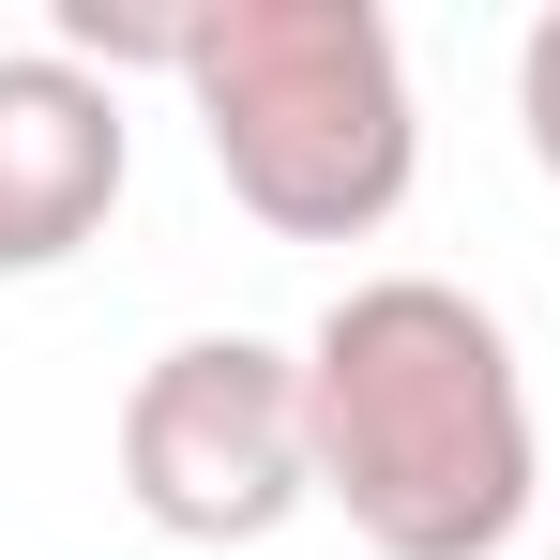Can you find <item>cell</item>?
<instances>
[{"mask_svg": "<svg viewBox=\"0 0 560 560\" xmlns=\"http://www.w3.org/2000/svg\"><path fill=\"white\" fill-rule=\"evenodd\" d=\"M515 121H530V167L560 183V0L530 15V46H515Z\"/></svg>", "mask_w": 560, "mask_h": 560, "instance_id": "cell-5", "label": "cell"}, {"mask_svg": "<svg viewBox=\"0 0 560 560\" xmlns=\"http://www.w3.org/2000/svg\"><path fill=\"white\" fill-rule=\"evenodd\" d=\"M546 560H560V546H546Z\"/></svg>", "mask_w": 560, "mask_h": 560, "instance_id": "cell-6", "label": "cell"}, {"mask_svg": "<svg viewBox=\"0 0 560 560\" xmlns=\"http://www.w3.org/2000/svg\"><path fill=\"white\" fill-rule=\"evenodd\" d=\"M121 183H137L121 77L61 61V46H0V288L61 273L77 243H106Z\"/></svg>", "mask_w": 560, "mask_h": 560, "instance_id": "cell-4", "label": "cell"}, {"mask_svg": "<svg viewBox=\"0 0 560 560\" xmlns=\"http://www.w3.org/2000/svg\"><path fill=\"white\" fill-rule=\"evenodd\" d=\"M303 455L378 560H500L546 500L515 334L455 273H364L303 334Z\"/></svg>", "mask_w": 560, "mask_h": 560, "instance_id": "cell-1", "label": "cell"}, {"mask_svg": "<svg viewBox=\"0 0 560 560\" xmlns=\"http://www.w3.org/2000/svg\"><path fill=\"white\" fill-rule=\"evenodd\" d=\"M183 106L212 183L273 243H378L409 212L424 106H409V46L378 0H197Z\"/></svg>", "mask_w": 560, "mask_h": 560, "instance_id": "cell-2", "label": "cell"}, {"mask_svg": "<svg viewBox=\"0 0 560 560\" xmlns=\"http://www.w3.org/2000/svg\"><path fill=\"white\" fill-rule=\"evenodd\" d=\"M121 500L167 546H273L318 500L303 455V349L273 334H183L121 394Z\"/></svg>", "mask_w": 560, "mask_h": 560, "instance_id": "cell-3", "label": "cell"}]
</instances>
